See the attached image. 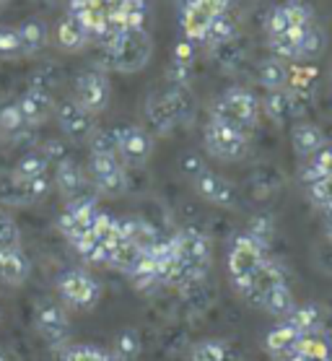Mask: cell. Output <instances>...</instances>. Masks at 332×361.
Wrapping results in <instances>:
<instances>
[{
    "mask_svg": "<svg viewBox=\"0 0 332 361\" xmlns=\"http://www.w3.org/2000/svg\"><path fill=\"white\" fill-rule=\"evenodd\" d=\"M171 242L177 250V263H174L169 279H166V288L190 291L192 286H200L208 279L213 265L211 237L205 231L195 229V226H185L171 237Z\"/></svg>",
    "mask_w": 332,
    "mask_h": 361,
    "instance_id": "cell-1",
    "label": "cell"
},
{
    "mask_svg": "<svg viewBox=\"0 0 332 361\" xmlns=\"http://www.w3.org/2000/svg\"><path fill=\"white\" fill-rule=\"evenodd\" d=\"M154 39L146 29H125L106 47H99V68L114 73H138L148 66Z\"/></svg>",
    "mask_w": 332,
    "mask_h": 361,
    "instance_id": "cell-2",
    "label": "cell"
},
{
    "mask_svg": "<svg viewBox=\"0 0 332 361\" xmlns=\"http://www.w3.org/2000/svg\"><path fill=\"white\" fill-rule=\"evenodd\" d=\"M195 115V99L187 86H171L169 91H159L148 99L146 117L148 128L159 135H169L177 125L190 123Z\"/></svg>",
    "mask_w": 332,
    "mask_h": 361,
    "instance_id": "cell-3",
    "label": "cell"
},
{
    "mask_svg": "<svg viewBox=\"0 0 332 361\" xmlns=\"http://www.w3.org/2000/svg\"><path fill=\"white\" fill-rule=\"evenodd\" d=\"M259 112H262L259 99L250 89L234 86V89H226L213 102L211 120H219V123L228 125V128H234L244 135H252V130L257 128Z\"/></svg>",
    "mask_w": 332,
    "mask_h": 361,
    "instance_id": "cell-4",
    "label": "cell"
},
{
    "mask_svg": "<svg viewBox=\"0 0 332 361\" xmlns=\"http://www.w3.org/2000/svg\"><path fill=\"white\" fill-rule=\"evenodd\" d=\"M270 257V250L268 247H262L259 242L244 231L239 237H234L231 247H228V257H226V265H228V279L234 283L236 291H242L247 283L252 281V276L262 268V263Z\"/></svg>",
    "mask_w": 332,
    "mask_h": 361,
    "instance_id": "cell-5",
    "label": "cell"
},
{
    "mask_svg": "<svg viewBox=\"0 0 332 361\" xmlns=\"http://www.w3.org/2000/svg\"><path fill=\"white\" fill-rule=\"evenodd\" d=\"M57 294L63 304L73 307L78 312H89L102 302V283L83 268H68L57 276Z\"/></svg>",
    "mask_w": 332,
    "mask_h": 361,
    "instance_id": "cell-6",
    "label": "cell"
},
{
    "mask_svg": "<svg viewBox=\"0 0 332 361\" xmlns=\"http://www.w3.org/2000/svg\"><path fill=\"white\" fill-rule=\"evenodd\" d=\"M99 216H102V208L94 197H75V200H68V205L63 208V214L57 219V229L75 247L94 234Z\"/></svg>",
    "mask_w": 332,
    "mask_h": 361,
    "instance_id": "cell-7",
    "label": "cell"
},
{
    "mask_svg": "<svg viewBox=\"0 0 332 361\" xmlns=\"http://www.w3.org/2000/svg\"><path fill=\"white\" fill-rule=\"evenodd\" d=\"M203 146L219 161H242L250 154V135H244L219 120H208L203 130Z\"/></svg>",
    "mask_w": 332,
    "mask_h": 361,
    "instance_id": "cell-8",
    "label": "cell"
},
{
    "mask_svg": "<svg viewBox=\"0 0 332 361\" xmlns=\"http://www.w3.org/2000/svg\"><path fill=\"white\" fill-rule=\"evenodd\" d=\"M89 177L99 195L104 197H120L128 190V166L114 154H91Z\"/></svg>",
    "mask_w": 332,
    "mask_h": 361,
    "instance_id": "cell-9",
    "label": "cell"
},
{
    "mask_svg": "<svg viewBox=\"0 0 332 361\" xmlns=\"http://www.w3.org/2000/svg\"><path fill=\"white\" fill-rule=\"evenodd\" d=\"M109 97H112V86H109V75L102 68H89L83 73L75 75L73 83V102H78L86 112L99 115L109 107Z\"/></svg>",
    "mask_w": 332,
    "mask_h": 361,
    "instance_id": "cell-10",
    "label": "cell"
},
{
    "mask_svg": "<svg viewBox=\"0 0 332 361\" xmlns=\"http://www.w3.org/2000/svg\"><path fill=\"white\" fill-rule=\"evenodd\" d=\"M154 154V135L148 128L125 125L117 128V157L125 166H143Z\"/></svg>",
    "mask_w": 332,
    "mask_h": 361,
    "instance_id": "cell-11",
    "label": "cell"
},
{
    "mask_svg": "<svg viewBox=\"0 0 332 361\" xmlns=\"http://www.w3.org/2000/svg\"><path fill=\"white\" fill-rule=\"evenodd\" d=\"M37 330L44 338V343L55 351H63L70 341V320L63 304L57 302H42L37 307Z\"/></svg>",
    "mask_w": 332,
    "mask_h": 361,
    "instance_id": "cell-12",
    "label": "cell"
},
{
    "mask_svg": "<svg viewBox=\"0 0 332 361\" xmlns=\"http://www.w3.org/2000/svg\"><path fill=\"white\" fill-rule=\"evenodd\" d=\"M285 283H288V281H285L283 265L278 263L276 257L270 255L268 260L262 263V268L252 276V281L242 288V291H239V294H242V299H247L252 307H257V310H259V307L265 304V299H268L276 288L285 286Z\"/></svg>",
    "mask_w": 332,
    "mask_h": 361,
    "instance_id": "cell-13",
    "label": "cell"
},
{
    "mask_svg": "<svg viewBox=\"0 0 332 361\" xmlns=\"http://www.w3.org/2000/svg\"><path fill=\"white\" fill-rule=\"evenodd\" d=\"M259 104H262V112L276 125H288L291 120H296V117H301L307 112V107L312 104V97L296 94L291 89H281V91H268Z\"/></svg>",
    "mask_w": 332,
    "mask_h": 361,
    "instance_id": "cell-14",
    "label": "cell"
},
{
    "mask_svg": "<svg viewBox=\"0 0 332 361\" xmlns=\"http://www.w3.org/2000/svg\"><path fill=\"white\" fill-rule=\"evenodd\" d=\"M55 117H57V125H60V130L63 135L73 140H89L94 133L99 130L97 128V115H91L86 109L73 102V99H68V102H60L55 107Z\"/></svg>",
    "mask_w": 332,
    "mask_h": 361,
    "instance_id": "cell-15",
    "label": "cell"
},
{
    "mask_svg": "<svg viewBox=\"0 0 332 361\" xmlns=\"http://www.w3.org/2000/svg\"><path fill=\"white\" fill-rule=\"evenodd\" d=\"M192 188L205 203L219 205V208H234V205L239 203V195H236L234 185H231L226 177H221L219 172H211L208 166L192 180Z\"/></svg>",
    "mask_w": 332,
    "mask_h": 361,
    "instance_id": "cell-16",
    "label": "cell"
},
{
    "mask_svg": "<svg viewBox=\"0 0 332 361\" xmlns=\"http://www.w3.org/2000/svg\"><path fill=\"white\" fill-rule=\"evenodd\" d=\"M18 109H21V117H24V123L29 125V128H39L42 123H47L49 115L55 112V99H52V94L49 91H42V89H29L18 97Z\"/></svg>",
    "mask_w": 332,
    "mask_h": 361,
    "instance_id": "cell-17",
    "label": "cell"
},
{
    "mask_svg": "<svg viewBox=\"0 0 332 361\" xmlns=\"http://www.w3.org/2000/svg\"><path fill=\"white\" fill-rule=\"evenodd\" d=\"M55 188L57 192L65 197V200H75V197H83V190H86V172L75 164L73 159H63L60 164H55Z\"/></svg>",
    "mask_w": 332,
    "mask_h": 361,
    "instance_id": "cell-18",
    "label": "cell"
},
{
    "mask_svg": "<svg viewBox=\"0 0 332 361\" xmlns=\"http://www.w3.org/2000/svg\"><path fill=\"white\" fill-rule=\"evenodd\" d=\"M32 273V263L24 250H0V283L3 286H24Z\"/></svg>",
    "mask_w": 332,
    "mask_h": 361,
    "instance_id": "cell-19",
    "label": "cell"
},
{
    "mask_svg": "<svg viewBox=\"0 0 332 361\" xmlns=\"http://www.w3.org/2000/svg\"><path fill=\"white\" fill-rule=\"evenodd\" d=\"M34 138V128L24 123L21 109L16 102L3 104L0 107V140H8V143H26Z\"/></svg>",
    "mask_w": 332,
    "mask_h": 361,
    "instance_id": "cell-20",
    "label": "cell"
},
{
    "mask_svg": "<svg viewBox=\"0 0 332 361\" xmlns=\"http://www.w3.org/2000/svg\"><path fill=\"white\" fill-rule=\"evenodd\" d=\"M301 333L296 328H293L291 322H285V320H281L276 325V328L270 330L268 336H265V351L273 356L276 361H281L283 356H288V353L299 345V341H301Z\"/></svg>",
    "mask_w": 332,
    "mask_h": 361,
    "instance_id": "cell-21",
    "label": "cell"
},
{
    "mask_svg": "<svg viewBox=\"0 0 332 361\" xmlns=\"http://www.w3.org/2000/svg\"><path fill=\"white\" fill-rule=\"evenodd\" d=\"M291 146L296 151V157L312 159L324 148V135L322 130L312 123H296L291 130Z\"/></svg>",
    "mask_w": 332,
    "mask_h": 361,
    "instance_id": "cell-22",
    "label": "cell"
},
{
    "mask_svg": "<svg viewBox=\"0 0 332 361\" xmlns=\"http://www.w3.org/2000/svg\"><path fill=\"white\" fill-rule=\"evenodd\" d=\"M213 18L205 13L195 0H187L185 6H182V13H179V24H182V32L190 42H203L205 39V32H208V26H211Z\"/></svg>",
    "mask_w": 332,
    "mask_h": 361,
    "instance_id": "cell-23",
    "label": "cell"
},
{
    "mask_svg": "<svg viewBox=\"0 0 332 361\" xmlns=\"http://www.w3.org/2000/svg\"><path fill=\"white\" fill-rule=\"evenodd\" d=\"M18 37H21V55L24 58L39 55L49 42L47 24L39 21V18H29V21H24V24L18 26Z\"/></svg>",
    "mask_w": 332,
    "mask_h": 361,
    "instance_id": "cell-24",
    "label": "cell"
},
{
    "mask_svg": "<svg viewBox=\"0 0 332 361\" xmlns=\"http://www.w3.org/2000/svg\"><path fill=\"white\" fill-rule=\"evenodd\" d=\"M288 78H291V68L283 60L268 58L257 66V81L265 91H281L288 89Z\"/></svg>",
    "mask_w": 332,
    "mask_h": 361,
    "instance_id": "cell-25",
    "label": "cell"
},
{
    "mask_svg": "<svg viewBox=\"0 0 332 361\" xmlns=\"http://www.w3.org/2000/svg\"><path fill=\"white\" fill-rule=\"evenodd\" d=\"M57 44L65 52H81L89 47V34L73 16H65L57 24Z\"/></svg>",
    "mask_w": 332,
    "mask_h": 361,
    "instance_id": "cell-26",
    "label": "cell"
},
{
    "mask_svg": "<svg viewBox=\"0 0 332 361\" xmlns=\"http://www.w3.org/2000/svg\"><path fill=\"white\" fill-rule=\"evenodd\" d=\"M283 320L291 322L301 336H314V333H319V328H322V312H319L316 304H301V307L296 304Z\"/></svg>",
    "mask_w": 332,
    "mask_h": 361,
    "instance_id": "cell-27",
    "label": "cell"
},
{
    "mask_svg": "<svg viewBox=\"0 0 332 361\" xmlns=\"http://www.w3.org/2000/svg\"><path fill=\"white\" fill-rule=\"evenodd\" d=\"M307 29H293V32L283 34V37H270L268 47L273 52V58L283 60V63H296L301 60V39H304Z\"/></svg>",
    "mask_w": 332,
    "mask_h": 361,
    "instance_id": "cell-28",
    "label": "cell"
},
{
    "mask_svg": "<svg viewBox=\"0 0 332 361\" xmlns=\"http://www.w3.org/2000/svg\"><path fill=\"white\" fill-rule=\"evenodd\" d=\"M190 361H239L231 351V345L219 338H205L200 343L192 345Z\"/></svg>",
    "mask_w": 332,
    "mask_h": 361,
    "instance_id": "cell-29",
    "label": "cell"
},
{
    "mask_svg": "<svg viewBox=\"0 0 332 361\" xmlns=\"http://www.w3.org/2000/svg\"><path fill=\"white\" fill-rule=\"evenodd\" d=\"M236 34H239V24H236V18L231 16V11H226V13H221V16H216L211 21L208 32H205L203 44L219 47V44H226V42L236 39Z\"/></svg>",
    "mask_w": 332,
    "mask_h": 361,
    "instance_id": "cell-30",
    "label": "cell"
},
{
    "mask_svg": "<svg viewBox=\"0 0 332 361\" xmlns=\"http://www.w3.org/2000/svg\"><path fill=\"white\" fill-rule=\"evenodd\" d=\"M57 361H122L114 351H104L97 345L68 343L63 351H57Z\"/></svg>",
    "mask_w": 332,
    "mask_h": 361,
    "instance_id": "cell-31",
    "label": "cell"
},
{
    "mask_svg": "<svg viewBox=\"0 0 332 361\" xmlns=\"http://www.w3.org/2000/svg\"><path fill=\"white\" fill-rule=\"evenodd\" d=\"M47 169H49L47 157H44L42 151H32V154H26V157L18 159L11 177L18 182H29V180H37V177H44Z\"/></svg>",
    "mask_w": 332,
    "mask_h": 361,
    "instance_id": "cell-32",
    "label": "cell"
},
{
    "mask_svg": "<svg viewBox=\"0 0 332 361\" xmlns=\"http://www.w3.org/2000/svg\"><path fill=\"white\" fill-rule=\"evenodd\" d=\"M322 177H332V146H324L319 154L309 159V164L301 172V182L312 185V182L322 180Z\"/></svg>",
    "mask_w": 332,
    "mask_h": 361,
    "instance_id": "cell-33",
    "label": "cell"
},
{
    "mask_svg": "<svg viewBox=\"0 0 332 361\" xmlns=\"http://www.w3.org/2000/svg\"><path fill=\"white\" fill-rule=\"evenodd\" d=\"M211 55L223 71H236L244 63V47L236 39L219 44V47H211Z\"/></svg>",
    "mask_w": 332,
    "mask_h": 361,
    "instance_id": "cell-34",
    "label": "cell"
},
{
    "mask_svg": "<svg viewBox=\"0 0 332 361\" xmlns=\"http://www.w3.org/2000/svg\"><path fill=\"white\" fill-rule=\"evenodd\" d=\"M309 200L322 208L324 214H332V177H322V180L307 185Z\"/></svg>",
    "mask_w": 332,
    "mask_h": 361,
    "instance_id": "cell-35",
    "label": "cell"
},
{
    "mask_svg": "<svg viewBox=\"0 0 332 361\" xmlns=\"http://www.w3.org/2000/svg\"><path fill=\"white\" fill-rule=\"evenodd\" d=\"M0 250H24L21 247V229L11 216L0 214Z\"/></svg>",
    "mask_w": 332,
    "mask_h": 361,
    "instance_id": "cell-36",
    "label": "cell"
},
{
    "mask_svg": "<svg viewBox=\"0 0 332 361\" xmlns=\"http://www.w3.org/2000/svg\"><path fill=\"white\" fill-rule=\"evenodd\" d=\"M122 11H125V29H146V18H148L146 0H125Z\"/></svg>",
    "mask_w": 332,
    "mask_h": 361,
    "instance_id": "cell-37",
    "label": "cell"
},
{
    "mask_svg": "<svg viewBox=\"0 0 332 361\" xmlns=\"http://www.w3.org/2000/svg\"><path fill=\"white\" fill-rule=\"evenodd\" d=\"M21 58V37L13 26H0V60Z\"/></svg>",
    "mask_w": 332,
    "mask_h": 361,
    "instance_id": "cell-38",
    "label": "cell"
},
{
    "mask_svg": "<svg viewBox=\"0 0 332 361\" xmlns=\"http://www.w3.org/2000/svg\"><path fill=\"white\" fill-rule=\"evenodd\" d=\"M322 52H324V34L312 24L304 32V39H301V60H314Z\"/></svg>",
    "mask_w": 332,
    "mask_h": 361,
    "instance_id": "cell-39",
    "label": "cell"
},
{
    "mask_svg": "<svg viewBox=\"0 0 332 361\" xmlns=\"http://www.w3.org/2000/svg\"><path fill=\"white\" fill-rule=\"evenodd\" d=\"M265 29H268V39L270 37H283V34L293 32L291 18H288L285 6H276V8L270 11L268 21H265Z\"/></svg>",
    "mask_w": 332,
    "mask_h": 361,
    "instance_id": "cell-40",
    "label": "cell"
},
{
    "mask_svg": "<svg viewBox=\"0 0 332 361\" xmlns=\"http://www.w3.org/2000/svg\"><path fill=\"white\" fill-rule=\"evenodd\" d=\"M91 154H114L117 157V128L114 130H97L89 138Z\"/></svg>",
    "mask_w": 332,
    "mask_h": 361,
    "instance_id": "cell-41",
    "label": "cell"
},
{
    "mask_svg": "<svg viewBox=\"0 0 332 361\" xmlns=\"http://www.w3.org/2000/svg\"><path fill=\"white\" fill-rule=\"evenodd\" d=\"M247 234H250L254 242H259L262 247L270 250V242H273V221H270L268 216H257V219H252Z\"/></svg>",
    "mask_w": 332,
    "mask_h": 361,
    "instance_id": "cell-42",
    "label": "cell"
},
{
    "mask_svg": "<svg viewBox=\"0 0 332 361\" xmlns=\"http://www.w3.org/2000/svg\"><path fill=\"white\" fill-rule=\"evenodd\" d=\"M192 63H195V42L190 39H182L174 47V58H171V68H177V71H192Z\"/></svg>",
    "mask_w": 332,
    "mask_h": 361,
    "instance_id": "cell-43",
    "label": "cell"
},
{
    "mask_svg": "<svg viewBox=\"0 0 332 361\" xmlns=\"http://www.w3.org/2000/svg\"><path fill=\"white\" fill-rule=\"evenodd\" d=\"M57 83H60V71L55 66H44L42 71H37L32 78V89H42V91H49L55 89Z\"/></svg>",
    "mask_w": 332,
    "mask_h": 361,
    "instance_id": "cell-44",
    "label": "cell"
},
{
    "mask_svg": "<svg viewBox=\"0 0 332 361\" xmlns=\"http://www.w3.org/2000/svg\"><path fill=\"white\" fill-rule=\"evenodd\" d=\"M138 351H140L138 338L133 336V333H128V336H120V341H117V351L114 353H117L122 361H135Z\"/></svg>",
    "mask_w": 332,
    "mask_h": 361,
    "instance_id": "cell-45",
    "label": "cell"
},
{
    "mask_svg": "<svg viewBox=\"0 0 332 361\" xmlns=\"http://www.w3.org/2000/svg\"><path fill=\"white\" fill-rule=\"evenodd\" d=\"M179 166H182V172L187 174V177H197V174L203 172L205 164H203V159L197 157V154H187V157H182V161H179Z\"/></svg>",
    "mask_w": 332,
    "mask_h": 361,
    "instance_id": "cell-46",
    "label": "cell"
},
{
    "mask_svg": "<svg viewBox=\"0 0 332 361\" xmlns=\"http://www.w3.org/2000/svg\"><path fill=\"white\" fill-rule=\"evenodd\" d=\"M195 3H197L211 18H216V16H221V13H226L231 0H195Z\"/></svg>",
    "mask_w": 332,
    "mask_h": 361,
    "instance_id": "cell-47",
    "label": "cell"
},
{
    "mask_svg": "<svg viewBox=\"0 0 332 361\" xmlns=\"http://www.w3.org/2000/svg\"><path fill=\"white\" fill-rule=\"evenodd\" d=\"M281 361H319V359H309V356H304V353L299 351H291L288 356H283Z\"/></svg>",
    "mask_w": 332,
    "mask_h": 361,
    "instance_id": "cell-48",
    "label": "cell"
},
{
    "mask_svg": "<svg viewBox=\"0 0 332 361\" xmlns=\"http://www.w3.org/2000/svg\"><path fill=\"white\" fill-rule=\"evenodd\" d=\"M324 234L332 242V214H327V219H324Z\"/></svg>",
    "mask_w": 332,
    "mask_h": 361,
    "instance_id": "cell-49",
    "label": "cell"
},
{
    "mask_svg": "<svg viewBox=\"0 0 332 361\" xmlns=\"http://www.w3.org/2000/svg\"><path fill=\"white\" fill-rule=\"evenodd\" d=\"M0 361H6V356H3V353H0Z\"/></svg>",
    "mask_w": 332,
    "mask_h": 361,
    "instance_id": "cell-50",
    "label": "cell"
},
{
    "mask_svg": "<svg viewBox=\"0 0 332 361\" xmlns=\"http://www.w3.org/2000/svg\"><path fill=\"white\" fill-rule=\"evenodd\" d=\"M39 3H49V0H39Z\"/></svg>",
    "mask_w": 332,
    "mask_h": 361,
    "instance_id": "cell-51",
    "label": "cell"
},
{
    "mask_svg": "<svg viewBox=\"0 0 332 361\" xmlns=\"http://www.w3.org/2000/svg\"><path fill=\"white\" fill-rule=\"evenodd\" d=\"M0 3H3V0H0Z\"/></svg>",
    "mask_w": 332,
    "mask_h": 361,
    "instance_id": "cell-52",
    "label": "cell"
}]
</instances>
